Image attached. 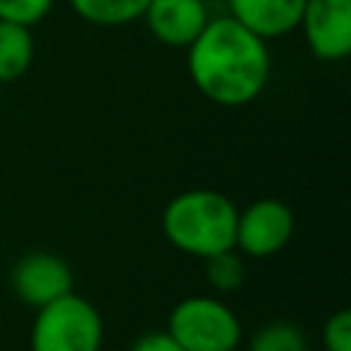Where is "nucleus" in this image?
<instances>
[{"label": "nucleus", "mask_w": 351, "mask_h": 351, "mask_svg": "<svg viewBox=\"0 0 351 351\" xmlns=\"http://www.w3.org/2000/svg\"><path fill=\"white\" fill-rule=\"evenodd\" d=\"M186 74L200 96L219 107L252 104L269 85V41L241 27L228 14L211 16L186 47Z\"/></svg>", "instance_id": "obj_1"}, {"label": "nucleus", "mask_w": 351, "mask_h": 351, "mask_svg": "<svg viewBox=\"0 0 351 351\" xmlns=\"http://www.w3.org/2000/svg\"><path fill=\"white\" fill-rule=\"evenodd\" d=\"M239 206L219 189H184L162 208V233L170 247L192 258L233 250Z\"/></svg>", "instance_id": "obj_2"}, {"label": "nucleus", "mask_w": 351, "mask_h": 351, "mask_svg": "<svg viewBox=\"0 0 351 351\" xmlns=\"http://www.w3.org/2000/svg\"><path fill=\"white\" fill-rule=\"evenodd\" d=\"M101 313L74 291L38 307L30 324V351H101Z\"/></svg>", "instance_id": "obj_3"}, {"label": "nucleus", "mask_w": 351, "mask_h": 351, "mask_svg": "<svg viewBox=\"0 0 351 351\" xmlns=\"http://www.w3.org/2000/svg\"><path fill=\"white\" fill-rule=\"evenodd\" d=\"M165 332L184 351H233L241 346V318L219 296H184L167 313Z\"/></svg>", "instance_id": "obj_4"}, {"label": "nucleus", "mask_w": 351, "mask_h": 351, "mask_svg": "<svg viewBox=\"0 0 351 351\" xmlns=\"http://www.w3.org/2000/svg\"><path fill=\"white\" fill-rule=\"evenodd\" d=\"M296 230V217L291 206L280 197H258L239 208L233 250L244 258H271L282 252Z\"/></svg>", "instance_id": "obj_5"}, {"label": "nucleus", "mask_w": 351, "mask_h": 351, "mask_svg": "<svg viewBox=\"0 0 351 351\" xmlns=\"http://www.w3.org/2000/svg\"><path fill=\"white\" fill-rule=\"evenodd\" d=\"M299 30L318 60H346L351 52V0H304Z\"/></svg>", "instance_id": "obj_6"}, {"label": "nucleus", "mask_w": 351, "mask_h": 351, "mask_svg": "<svg viewBox=\"0 0 351 351\" xmlns=\"http://www.w3.org/2000/svg\"><path fill=\"white\" fill-rule=\"evenodd\" d=\"M11 291L22 304L38 310L74 291V274L66 258L55 252H27L11 266Z\"/></svg>", "instance_id": "obj_7"}, {"label": "nucleus", "mask_w": 351, "mask_h": 351, "mask_svg": "<svg viewBox=\"0 0 351 351\" xmlns=\"http://www.w3.org/2000/svg\"><path fill=\"white\" fill-rule=\"evenodd\" d=\"M140 19L159 44L186 49L203 33L211 14L206 0H148Z\"/></svg>", "instance_id": "obj_8"}, {"label": "nucleus", "mask_w": 351, "mask_h": 351, "mask_svg": "<svg viewBox=\"0 0 351 351\" xmlns=\"http://www.w3.org/2000/svg\"><path fill=\"white\" fill-rule=\"evenodd\" d=\"M228 16L263 41L299 30L304 0H225Z\"/></svg>", "instance_id": "obj_9"}, {"label": "nucleus", "mask_w": 351, "mask_h": 351, "mask_svg": "<svg viewBox=\"0 0 351 351\" xmlns=\"http://www.w3.org/2000/svg\"><path fill=\"white\" fill-rule=\"evenodd\" d=\"M36 58L33 27L0 19V82H14L25 77Z\"/></svg>", "instance_id": "obj_10"}, {"label": "nucleus", "mask_w": 351, "mask_h": 351, "mask_svg": "<svg viewBox=\"0 0 351 351\" xmlns=\"http://www.w3.org/2000/svg\"><path fill=\"white\" fill-rule=\"evenodd\" d=\"M69 5L93 27H126L143 16L148 0H69Z\"/></svg>", "instance_id": "obj_11"}, {"label": "nucleus", "mask_w": 351, "mask_h": 351, "mask_svg": "<svg viewBox=\"0 0 351 351\" xmlns=\"http://www.w3.org/2000/svg\"><path fill=\"white\" fill-rule=\"evenodd\" d=\"M247 351H310V340L291 321H269L255 329Z\"/></svg>", "instance_id": "obj_12"}, {"label": "nucleus", "mask_w": 351, "mask_h": 351, "mask_svg": "<svg viewBox=\"0 0 351 351\" xmlns=\"http://www.w3.org/2000/svg\"><path fill=\"white\" fill-rule=\"evenodd\" d=\"M206 263V282L211 285L214 293H233L244 285L247 266L244 255L239 250H225L203 261Z\"/></svg>", "instance_id": "obj_13"}, {"label": "nucleus", "mask_w": 351, "mask_h": 351, "mask_svg": "<svg viewBox=\"0 0 351 351\" xmlns=\"http://www.w3.org/2000/svg\"><path fill=\"white\" fill-rule=\"evenodd\" d=\"M55 8V0H0V19L36 27Z\"/></svg>", "instance_id": "obj_14"}, {"label": "nucleus", "mask_w": 351, "mask_h": 351, "mask_svg": "<svg viewBox=\"0 0 351 351\" xmlns=\"http://www.w3.org/2000/svg\"><path fill=\"white\" fill-rule=\"evenodd\" d=\"M321 346L324 351H351V310H335L321 326Z\"/></svg>", "instance_id": "obj_15"}, {"label": "nucleus", "mask_w": 351, "mask_h": 351, "mask_svg": "<svg viewBox=\"0 0 351 351\" xmlns=\"http://www.w3.org/2000/svg\"><path fill=\"white\" fill-rule=\"evenodd\" d=\"M129 351H184L165 329H151V332H143L132 346Z\"/></svg>", "instance_id": "obj_16"}, {"label": "nucleus", "mask_w": 351, "mask_h": 351, "mask_svg": "<svg viewBox=\"0 0 351 351\" xmlns=\"http://www.w3.org/2000/svg\"><path fill=\"white\" fill-rule=\"evenodd\" d=\"M233 351H247V348H241V346H239V348H233Z\"/></svg>", "instance_id": "obj_17"}, {"label": "nucleus", "mask_w": 351, "mask_h": 351, "mask_svg": "<svg viewBox=\"0 0 351 351\" xmlns=\"http://www.w3.org/2000/svg\"><path fill=\"white\" fill-rule=\"evenodd\" d=\"M206 3H208V0H206Z\"/></svg>", "instance_id": "obj_18"}]
</instances>
